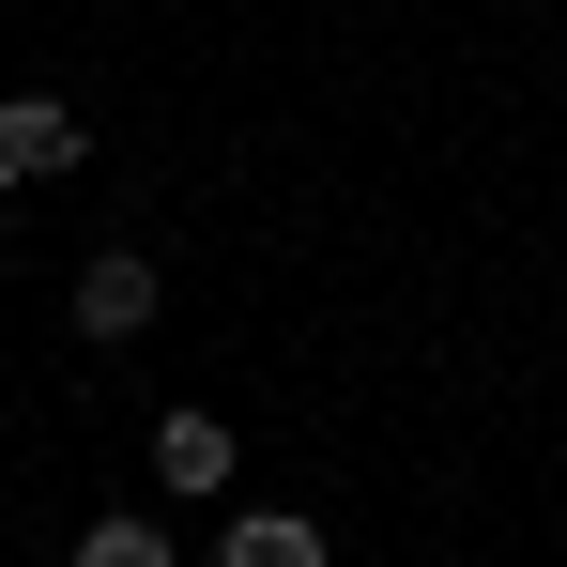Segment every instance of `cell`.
I'll use <instances>...</instances> for the list:
<instances>
[{
    "instance_id": "obj_5",
    "label": "cell",
    "mask_w": 567,
    "mask_h": 567,
    "mask_svg": "<svg viewBox=\"0 0 567 567\" xmlns=\"http://www.w3.org/2000/svg\"><path fill=\"white\" fill-rule=\"evenodd\" d=\"M78 567H169V522L154 506H107V522H78Z\"/></svg>"
},
{
    "instance_id": "obj_3",
    "label": "cell",
    "mask_w": 567,
    "mask_h": 567,
    "mask_svg": "<svg viewBox=\"0 0 567 567\" xmlns=\"http://www.w3.org/2000/svg\"><path fill=\"white\" fill-rule=\"evenodd\" d=\"M230 475H246L230 414H154V491H169V506H215Z\"/></svg>"
},
{
    "instance_id": "obj_1",
    "label": "cell",
    "mask_w": 567,
    "mask_h": 567,
    "mask_svg": "<svg viewBox=\"0 0 567 567\" xmlns=\"http://www.w3.org/2000/svg\"><path fill=\"white\" fill-rule=\"evenodd\" d=\"M93 138H78V107L62 93H0V199H31V185H62Z\"/></svg>"
},
{
    "instance_id": "obj_4",
    "label": "cell",
    "mask_w": 567,
    "mask_h": 567,
    "mask_svg": "<svg viewBox=\"0 0 567 567\" xmlns=\"http://www.w3.org/2000/svg\"><path fill=\"white\" fill-rule=\"evenodd\" d=\"M199 567H338V537H322L307 506H230V522H215V553H199Z\"/></svg>"
},
{
    "instance_id": "obj_2",
    "label": "cell",
    "mask_w": 567,
    "mask_h": 567,
    "mask_svg": "<svg viewBox=\"0 0 567 567\" xmlns=\"http://www.w3.org/2000/svg\"><path fill=\"white\" fill-rule=\"evenodd\" d=\"M62 307H78V338H138V322H154V307H169V277H154V261H138V246H93V261H78V291H62Z\"/></svg>"
}]
</instances>
